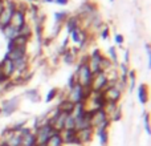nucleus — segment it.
<instances>
[{
    "label": "nucleus",
    "mask_w": 151,
    "mask_h": 146,
    "mask_svg": "<svg viewBox=\"0 0 151 146\" xmlns=\"http://www.w3.org/2000/svg\"><path fill=\"white\" fill-rule=\"evenodd\" d=\"M74 76L77 84H80L81 86H89L91 82V78H93V73L90 72L88 64H77Z\"/></svg>",
    "instance_id": "f257e3e1"
},
{
    "label": "nucleus",
    "mask_w": 151,
    "mask_h": 146,
    "mask_svg": "<svg viewBox=\"0 0 151 146\" xmlns=\"http://www.w3.org/2000/svg\"><path fill=\"white\" fill-rule=\"evenodd\" d=\"M90 110V126L93 129H97L99 126L104 125H110V121L107 118L106 113L104 112V109H99V108H96V109H89Z\"/></svg>",
    "instance_id": "f03ea898"
},
{
    "label": "nucleus",
    "mask_w": 151,
    "mask_h": 146,
    "mask_svg": "<svg viewBox=\"0 0 151 146\" xmlns=\"http://www.w3.org/2000/svg\"><path fill=\"white\" fill-rule=\"evenodd\" d=\"M20 102H21V97L20 96H15V97H11V98L3 100L1 105H0L1 114L4 116V117H9V116H12L13 113L19 109Z\"/></svg>",
    "instance_id": "7ed1b4c3"
},
{
    "label": "nucleus",
    "mask_w": 151,
    "mask_h": 146,
    "mask_svg": "<svg viewBox=\"0 0 151 146\" xmlns=\"http://www.w3.org/2000/svg\"><path fill=\"white\" fill-rule=\"evenodd\" d=\"M107 85H109V81H107L106 73L101 71L94 73L90 82V88L93 90V93H102L107 88Z\"/></svg>",
    "instance_id": "20e7f679"
},
{
    "label": "nucleus",
    "mask_w": 151,
    "mask_h": 146,
    "mask_svg": "<svg viewBox=\"0 0 151 146\" xmlns=\"http://www.w3.org/2000/svg\"><path fill=\"white\" fill-rule=\"evenodd\" d=\"M33 133H35V137H36V146H44L45 142L48 141V138H49L53 133H57V132L53 130V128L49 125V122H48V124H45V125L40 126L39 129H36Z\"/></svg>",
    "instance_id": "39448f33"
},
{
    "label": "nucleus",
    "mask_w": 151,
    "mask_h": 146,
    "mask_svg": "<svg viewBox=\"0 0 151 146\" xmlns=\"http://www.w3.org/2000/svg\"><path fill=\"white\" fill-rule=\"evenodd\" d=\"M104 56V53L101 52L99 48H94L90 53H89V63H88V66L90 69V72L93 73H97L99 72V64H101V59Z\"/></svg>",
    "instance_id": "423d86ee"
},
{
    "label": "nucleus",
    "mask_w": 151,
    "mask_h": 146,
    "mask_svg": "<svg viewBox=\"0 0 151 146\" xmlns=\"http://www.w3.org/2000/svg\"><path fill=\"white\" fill-rule=\"evenodd\" d=\"M27 23V12L24 11H20V9H15L11 16V21H9V25L13 27L16 31L21 28L24 24Z\"/></svg>",
    "instance_id": "0eeeda50"
},
{
    "label": "nucleus",
    "mask_w": 151,
    "mask_h": 146,
    "mask_svg": "<svg viewBox=\"0 0 151 146\" xmlns=\"http://www.w3.org/2000/svg\"><path fill=\"white\" fill-rule=\"evenodd\" d=\"M104 98L106 102H114V104H119L121 98H122V92H119L118 89H115L114 86L107 85V88L102 92Z\"/></svg>",
    "instance_id": "6e6552de"
},
{
    "label": "nucleus",
    "mask_w": 151,
    "mask_h": 146,
    "mask_svg": "<svg viewBox=\"0 0 151 146\" xmlns=\"http://www.w3.org/2000/svg\"><path fill=\"white\" fill-rule=\"evenodd\" d=\"M0 72L3 73L5 78L11 80V78L15 76V66H13V61H11L7 56L0 60Z\"/></svg>",
    "instance_id": "1a4fd4ad"
},
{
    "label": "nucleus",
    "mask_w": 151,
    "mask_h": 146,
    "mask_svg": "<svg viewBox=\"0 0 151 146\" xmlns=\"http://www.w3.org/2000/svg\"><path fill=\"white\" fill-rule=\"evenodd\" d=\"M61 139L64 146H81L77 138V132L76 130H61L60 132Z\"/></svg>",
    "instance_id": "9d476101"
},
{
    "label": "nucleus",
    "mask_w": 151,
    "mask_h": 146,
    "mask_svg": "<svg viewBox=\"0 0 151 146\" xmlns=\"http://www.w3.org/2000/svg\"><path fill=\"white\" fill-rule=\"evenodd\" d=\"M4 56H7L11 61L21 60V59L28 57V48H16V47H12L11 49L5 51Z\"/></svg>",
    "instance_id": "9b49d317"
},
{
    "label": "nucleus",
    "mask_w": 151,
    "mask_h": 146,
    "mask_svg": "<svg viewBox=\"0 0 151 146\" xmlns=\"http://www.w3.org/2000/svg\"><path fill=\"white\" fill-rule=\"evenodd\" d=\"M66 98L69 100V101H72L73 104H81L82 102L83 104V98H82V86L80 85V84H76L73 88H70L68 90V94H66Z\"/></svg>",
    "instance_id": "f8f14e48"
},
{
    "label": "nucleus",
    "mask_w": 151,
    "mask_h": 146,
    "mask_svg": "<svg viewBox=\"0 0 151 146\" xmlns=\"http://www.w3.org/2000/svg\"><path fill=\"white\" fill-rule=\"evenodd\" d=\"M93 137H94L93 128H85V129H81V130H77V138L81 146L89 145L93 141Z\"/></svg>",
    "instance_id": "ddd939ff"
},
{
    "label": "nucleus",
    "mask_w": 151,
    "mask_h": 146,
    "mask_svg": "<svg viewBox=\"0 0 151 146\" xmlns=\"http://www.w3.org/2000/svg\"><path fill=\"white\" fill-rule=\"evenodd\" d=\"M21 146H36V137L31 128H23L20 132Z\"/></svg>",
    "instance_id": "4468645a"
},
{
    "label": "nucleus",
    "mask_w": 151,
    "mask_h": 146,
    "mask_svg": "<svg viewBox=\"0 0 151 146\" xmlns=\"http://www.w3.org/2000/svg\"><path fill=\"white\" fill-rule=\"evenodd\" d=\"M66 116L68 114H64V113L58 112L56 116H53V117H50L49 120H48V122H49V125L53 128V130L57 132V133H60V132L63 130L64 129V121H65Z\"/></svg>",
    "instance_id": "2eb2a0df"
},
{
    "label": "nucleus",
    "mask_w": 151,
    "mask_h": 146,
    "mask_svg": "<svg viewBox=\"0 0 151 146\" xmlns=\"http://www.w3.org/2000/svg\"><path fill=\"white\" fill-rule=\"evenodd\" d=\"M85 128H91L90 126V110H86L85 114L80 116V117L74 118V130H81Z\"/></svg>",
    "instance_id": "dca6fc26"
},
{
    "label": "nucleus",
    "mask_w": 151,
    "mask_h": 146,
    "mask_svg": "<svg viewBox=\"0 0 151 146\" xmlns=\"http://www.w3.org/2000/svg\"><path fill=\"white\" fill-rule=\"evenodd\" d=\"M13 66H15V74L23 76L25 73H28L29 66H31V60H29V56L25 59H21V60L13 61Z\"/></svg>",
    "instance_id": "f3484780"
},
{
    "label": "nucleus",
    "mask_w": 151,
    "mask_h": 146,
    "mask_svg": "<svg viewBox=\"0 0 151 146\" xmlns=\"http://www.w3.org/2000/svg\"><path fill=\"white\" fill-rule=\"evenodd\" d=\"M109 128L110 125H104L94 129V134H97L101 146H107V144H109Z\"/></svg>",
    "instance_id": "a211bd4d"
},
{
    "label": "nucleus",
    "mask_w": 151,
    "mask_h": 146,
    "mask_svg": "<svg viewBox=\"0 0 151 146\" xmlns=\"http://www.w3.org/2000/svg\"><path fill=\"white\" fill-rule=\"evenodd\" d=\"M64 25H65L68 33L80 29L81 28V19H80V16H77V15H72L70 16V15H69V17L66 19V21L64 23Z\"/></svg>",
    "instance_id": "6ab92c4d"
},
{
    "label": "nucleus",
    "mask_w": 151,
    "mask_h": 146,
    "mask_svg": "<svg viewBox=\"0 0 151 146\" xmlns=\"http://www.w3.org/2000/svg\"><path fill=\"white\" fill-rule=\"evenodd\" d=\"M57 110L60 113H64V114H72V112H73L74 109V104L72 101H69L66 97H64V98L60 100V102L57 104Z\"/></svg>",
    "instance_id": "aec40b11"
},
{
    "label": "nucleus",
    "mask_w": 151,
    "mask_h": 146,
    "mask_svg": "<svg viewBox=\"0 0 151 146\" xmlns=\"http://www.w3.org/2000/svg\"><path fill=\"white\" fill-rule=\"evenodd\" d=\"M89 101L91 102V108H89V109H96V108L102 109V108L105 106V104H106V101H105L104 94L102 93H93L91 94V97L89 98Z\"/></svg>",
    "instance_id": "412c9836"
},
{
    "label": "nucleus",
    "mask_w": 151,
    "mask_h": 146,
    "mask_svg": "<svg viewBox=\"0 0 151 146\" xmlns=\"http://www.w3.org/2000/svg\"><path fill=\"white\" fill-rule=\"evenodd\" d=\"M150 98V92H149V86L146 84H141L138 86V101L141 102L142 105L147 104Z\"/></svg>",
    "instance_id": "4be33fe9"
},
{
    "label": "nucleus",
    "mask_w": 151,
    "mask_h": 146,
    "mask_svg": "<svg viewBox=\"0 0 151 146\" xmlns=\"http://www.w3.org/2000/svg\"><path fill=\"white\" fill-rule=\"evenodd\" d=\"M0 32H1V35L4 36V39L7 40V41L13 40L19 35V32L16 31L13 27H11V25H7V27H4V28H1V29H0Z\"/></svg>",
    "instance_id": "5701e85b"
},
{
    "label": "nucleus",
    "mask_w": 151,
    "mask_h": 146,
    "mask_svg": "<svg viewBox=\"0 0 151 146\" xmlns=\"http://www.w3.org/2000/svg\"><path fill=\"white\" fill-rule=\"evenodd\" d=\"M24 97H25L27 100H29L31 102H33V104L40 102V100H41L40 92L37 90V89H27V90L24 92Z\"/></svg>",
    "instance_id": "b1692460"
},
{
    "label": "nucleus",
    "mask_w": 151,
    "mask_h": 146,
    "mask_svg": "<svg viewBox=\"0 0 151 146\" xmlns=\"http://www.w3.org/2000/svg\"><path fill=\"white\" fill-rule=\"evenodd\" d=\"M17 32H19V35H20V36L27 37L28 40H31L32 37H33V28H32V24H29L28 21H27V23L24 24V25L21 27Z\"/></svg>",
    "instance_id": "393cba45"
},
{
    "label": "nucleus",
    "mask_w": 151,
    "mask_h": 146,
    "mask_svg": "<svg viewBox=\"0 0 151 146\" xmlns=\"http://www.w3.org/2000/svg\"><path fill=\"white\" fill-rule=\"evenodd\" d=\"M137 86V72L134 69L130 68V71L127 72V89L130 92H133Z\"/></svg>",
    "instance_id": "a878e982"
},
{
    "label": "nucleus",
    "mask_w": 151,
    "mask_h": 146,
    "mask_svg": "<svg viewBox=\"0 0 151 146\" xmlns=\"http://www.w3.org/2000/svg\"><path fill=\"white\" fill-rule=\"evenodd\" d=\"M69 17V12L68 11H58V12L53 13V19H55V24H60L64 25V23L66 21V19Z\"/></svg>",
    "instance_id": "bb28decb"
},
{
    "label": "nucleus",
    "mask_w": 151,
    "mask_h": 146,
    "mask_svg": "<svg viewBox=\"0 0 151 146\" xmlns=\"http://www.w3.org/2000/svg\"><path fill=\"white\" fill-rule=\"evenodd\" d=\"M44 146H64L60 133H53L52 136L48 138V141L45 142Z\"/></svg>",
    "instance_id": "cd10ccee"
},
{
    "label": "nucleus",
    "mask_w": 151,
    "mask_h": 146,
    "mask_svg": "<svg viewBox=\"0 0 151 146\" xmlns=\"http://www.w3.org/2000/svg\"><path fill=\"white\" fill-rule=\"evenodd\" d=\"M113 63L110 61V59L107 57V56H102V59H101V64H99V71L101 72H107L109 69H111L113 68Z\"/></svg>",
    "instance_id": "c85d7f7f"
},
{
    "label": "nucleus",
    "mask_w": 151,
    "mask_h": 146,
    "mask_svg": "<svg viewBox=\"0 0 151 146\" xmlns=\"http://www.w3.org/2000/svg\"><path fill=\"white\" fill-rule=\"evenodd\" d=\"M107 57L110 59V61L113 63V65H114V66H118V64H119V59H118L117 48H115L114 45H111V47L109 48V55H107Z\"/></svg>",
    "instance_id": "c756f323"
},
{
    "label": "nucleus",
    "mask_w": 151,
    "mask_h": 146,
    "mask_svg": "<svg viewBox=\"0 0 151 146\" xmlns=\"http://www.w3.org/2000/svg\"><path fill=\"white\" fill-rule=\"evenodd\" d=\"M58 94H60V89L58 88H52L48 90L47 96H45V102L47 104H49V102H52L53 100H56L58 97Z\"/></svg>",
    "instance_id": "7c9ffc66"
},
{
    "label": "nucleus",
    "mask_w": 151,
    "mask_h": 146,
    "mask_svg": "<svg viewBox=\"0 0 151 146\" xmlns=\"http://www.w3.org/2000/svg\"><path fill=\"white\" fill-rule=\"evenodd\" d=\"M118 106H119V104H114V102H106V104H105V106L102 108V109H104V112L106 113L107 118H109L110 116H111L113 113L115 112V109H117Z\"/></svg>",
    "instance_id": "2f4dec72"
},
{
    "label": "nucleus",
    "mask_w": 151,
    "mask_h": 146,
    "mask_svg": "<svg viewBox=\"0 0 151 146\" xmlns=\"http://www.w3.org/2000/svg\"><path fill=\"white\" fill-rule=\"evenodd\" d=\"M63 130H74V117L72 114H68L64 121V129Z\"/></svg>",
    "instance_id": "473e14b6"
},
{
    "label": "nucleus",
    "mask_w": 151,
    "mask_h": 146,
    "mask_svg": "<svg viewBox=\"0 0 151 146\" xmlns=\"http://www.w3.org/2000/svg\"><path fill=\"white\" fill-rule=\"evenodd\" d=\"M121 118H122V108L118 106L115 112L109 117V121L110 122H118V121H121Z\"/></svg>",
    "instance_id": "72a5a7b5"
},
{
    "label": "nucleus",
    "mask_w": 151,
    "mask_h": 146,
    "mask_svg": "<svg viewBox=\"0 0 151 146\" xmlns=\"http://www.w3.org/2000/svg\"><path fill=\"white\" fill-rule=\"evenodd\" d=\"M143 125H145V130L147 134H151V126H150V114L149 112L143 113Z\"/></svg>",
    "instance_id": "f704fd0d"
},
{
    "label": "nucleus",
    "mask_w": 151,
    "mask_h": 146,
    "mask_svg": "<svg viewBox=\"0 0 151 146\" xmlns=\"http://www.w3.org/2000/svg\"><path fill=\"white\" fill-rule=\"evenodd\" d=\"M99 37H101L102 40H106V39H109V36H110V28L109 27H106V25H104L101 29H99Z\"/></svg>",
    "instance_id": "c9c22d12"
},
{
    "label": "nucleus",
    "mask_w": 151,
    "mask_h": 146,
    "mask_svg": "<svg viewBox=\"0 0 151 146\" xmlns=\"http://www.w3.org/2000/svg\"><path fill=\"white\" fill-rule=\"evenodd\" d=\"M25 125H27V120H23V121H20V122L13 124L9 128H11V130H13V132H20L23 128H25Z\"/></svg>",
    "instance_id": "e433bc0d"
},
{
    "label": "nucleus",
    "mask_w": 151,
    "mask_h": 146,
    "mask_svg": "<svg viewBox=\"0 0 151 146\" xmlns=\"http://www.w3.org/2000/svg\"><path fill=\"white\" fill-rule=\"evenodd\" d=\"M77 84V81H76V76H74V73H72L70 76H69V78H68V82H66V86H68V90L70 88H73V86Z\"/></svg>",
    "instance_id": "4c0bfd02"
},
{
    "label": "nucleus",
    "mask_w": 151,
    "mask_h": 146,
    "mask_svg": "<svg viewBox=\"0 0 151 146\" xmlns=\"http://www.w3.org/2000/svg\"><path fill=\"white\" fill-rule=\"evenodd\" d=\"M114 43H115L117 45H122L123 43H125V37H123V35L115 33V35H114Z\"/></svg>",
    "instance_id": "58836bf2"
},
{
    "label": "nucleus",
    "mask_w": 151,
    "mask_h": 146,
    "mask_svg": "<svg viewBox=\"0 0 151 146\" xmlns=\"http://www.w3.org/2000/svg\"><path fill=\"white\" fill-rule=\"evenodd\" d=\"M122 63L127 64V65H129V63H130V59H129V51H125V56H123V61H122Z\"/></svg>",
    "instance_id": "ea45409f"
},
{
    "label": "nucleus",
    "mask_w": 151,
    "mask_h": 146,
    "mask_svg": "<svg viewBox=\"0 0 151 146\" xmlns=\"http://www.w3.org/2000/svg\"><path fill=\"white\" fill-rule=\"evenodd\" d=\"M53 3H56V4H58V5H66L69 3V0H55Z\"/></svg>",
    "instance_id": "a19ab883"
},
{
    "label": "nucleus",
    "mask_w": 151,
    "mask_h": 146,
    "mask_svg": "<svg viewBox=\"0 0 151 146\" xmlns=\"http://www.w3.org/2000/svg\"><path fill=\"white\" fill-rule=\"evenodd\" d=\"M3 9H4V0H0V13Z\"/></svg>",
    "instance_id": "79ce46f5"
},
{
    "label": "nucleus",
    "mask_w": 151,
    "mask_h": 146,
    "mask_svg": "<svg viewBox=\"0 0 151 146\" xmlns=\"http://www.w3.org/2000/svg\"><path fill=\"white\" fill-rule=\"evenodd\" d=\"M55 0H42V3H47V4H50V3H53Z\"/></svg>",
    "instance_id": "37998d69"
},
{
    "label": "nucleus",
    "mask_w": 151,
    "mask_h": 146,
    "mask_svg": "<svg viewBox=\"0 0 151 146\" xmlns=\"http://www.w3.org/2000/svg\"><path fill=\"white\" fill-rule=\"evenodd\" d=\"M25 1H28L29 4H31V3H37V1H39V0H25Z\"/></svg>",
    "instance_id": "c03bdc74"
},
{
    "label": "nucleus",
    "mask_w": 151,
    "mask_h": 146,
    "mask_svg": "<svg viewBox=\"0 0 151 146\" xmlns=\"http://www.w3.org/2000/svg\"><path fill=\"white\" fill-rule=\"evenodd\" d=\"M0 146H8L7 144H5V142H3L1 139H0Z\"/></svg>",
    "instance_id": "a18cd8bd"
},
{
    "label": "nucleus",
    "mask_w": 151,
    "mask_h": 146,
    "mask_svg": "<svg viewBox=\"0 0 151 146\" xmlns=\"http://www.w3.org/2000/svg\"><path fill=\"white\" fill-rule=\"evenodd\" d=\"M0 114H1V109H0Z\"/></svg>",
    "instance_id": "49530a36"
},
{
    "label": "nucleus",
    "mask_w": 151,
    "mask_h": 146,
    "mask_svg": "<svg viewBox=\"0 0 151 146\" xmlns=\"http://www.w3.org/2000/svg\"><path fill=\"white\" fill-rule=\"evenodd\" d=\"M110 1H111V3H113V1H114V0H110Z\"/></svg>",
    "instance_id": "de8ad7c7"
}]
</instances>
